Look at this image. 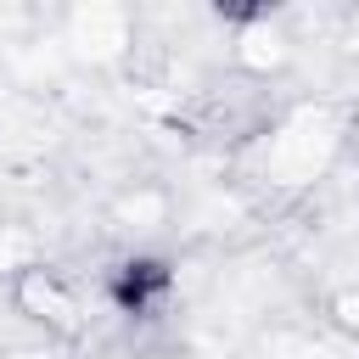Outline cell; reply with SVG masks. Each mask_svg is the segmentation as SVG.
Wrapping results in <instances>:
<instances>
[{"label":"cell","instance_id":"obj_1","mask_svg":"<svg viewBox=\"0 0 359 359\" xmlns=\"http://www.w3.org/2000/svg\"><path fill=\"white\" fill-rule=\"evenodd\" d=\"M163 292H168V269H163L157 258H129V264L112 275V297H118L123 314H146Z\"/></svg>","mask_w":359,"mask_h":359}]
</instances>
